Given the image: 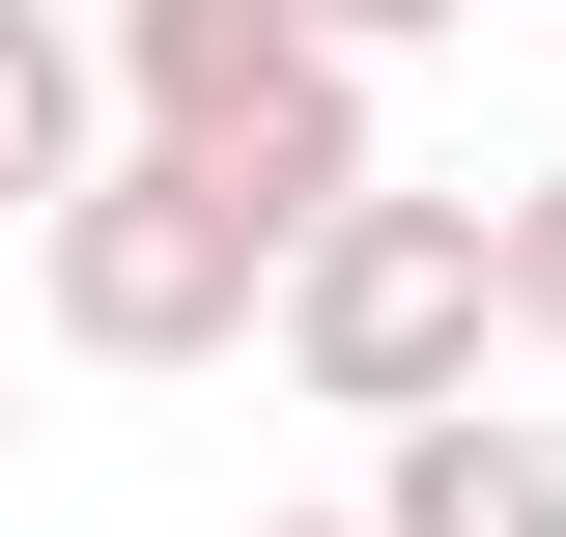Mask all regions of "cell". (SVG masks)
Segmentation results:
<instances>
[{
    "label": "cell",
    "instance_id": "obj_1",
    "mask_svg": "<svg viewBox=\"0 0 566 537\" xmlns=\"http://www.w3.org/2000/svg\"><path fill=\"white\" fill-rule=\"evenodd\" d=\"M283 255H312V227H283L227 141H142V170H85V199L29 227V283H57L85 368H199V339H255V312H283Z\"/></svg>",
    "mask_w": 566,
    "mask_h": 537
},
{
    "label": "cell",
    "instance_id": "obj_2",
    "mask_svg": "<svg viewBox=\"0 0 566 537\" xmlns=\"http://www.w3.org/2000/svg\"><path fill=\"white\" fill-rule=\"evenodd\" d=\"M482 339H510V199H397V170H368V199L283 255V368H312L340 424L482 397Z\"/></svg>",
    "mask_w": 566,
    "mask_h": 537
},
{
    "label": "cell",
    "instance_id": "obj_3",
    "mask_svg": "<svg viewBox=\"0 0 566 537\" xmlns=\"http://www.w3.org/2000/svg\"><path fill=\"white\" fill-rule=\"evenodd\" d=\"M312 57H340L312 0H114V85H142V141H255Z\"/></svg>",
    "mask_w": 566,
    "mask_h": 537
},
{
    "label": "cell",
    "instance_id": "obj_4",
    "mask_svg": "<svg viewBox=\"0 0 566 537\" xmlns=\"http://www.w3.org/2000/svg\"><path fill=\"white\" fill-rule=\"evenodd\" d=\"M368 537H566V424H482V397H424L397 453H368Z\"/></svg>",
    "mask_w": 566,
    "mask_h": 537
},
{
    "label": "cell",
    "instance_id": "obj_5",
    "mask_svg": "<svg viewBox=\"0 0 566 537\" xmlns=\"http://www.w3.org/2000/svg\"><path fill=\"white\" fill-rule=\"evenodd\" d=\"M85 114H114V57H85L57 0H0V227H57L85 170H114V141H85Z\"/></svg>",
    "mask_w": 566,
    "mask_h": 537
},
{
    "label": "cell",
    "instance_id": "obj_6",
    "mask_svg": "<svg viewBox=\"0 0 566 537\" xmlns=\"http://www.w3.org/2000/svg\"><path fill=\"white\" fill-rule=\"evenodd\" d=\"M510 339H566V170L510 199Z\"/></svg>",
    "mask_w": 566,
    "mask_h": 537
},
{
    "label": "cell",
    "instance_id": "obj_7",
    "mask_svg": "<svg viewBox=\"0 0 566 537\" xmlns=\"http://www.w3.org/2000/svg\"><path fill=\"white\" fill-rule=\"evenodd\" d=\"M312 29H340V57H424V29H482V0H312Z\"/></svg>",
    "mask_w": 566,
    "mask_h": 537
},
{
    "label": "cell",
    "instance_id": "obj_8",
    "mask_svg": "<svg viewBox=\"0 0 566 537\" xmlns=\"http://www.w3.org/2000/svg\"><path fill=\"white\" fill-rule=\"evenodd\" d=\"M255 537H368V509H255Z\"/></svg>",
    "mask_w": 566,
    "mask_h": 537
}]
</instances>
